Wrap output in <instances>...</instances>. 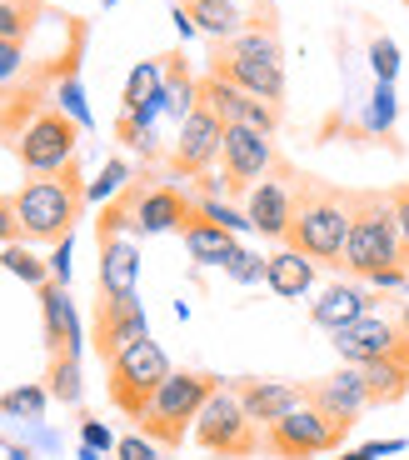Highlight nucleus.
<instances>
[{
	"label": "nucleus",
	"instance_id": "obj_1",
	"mask_svg": "<svg viewBox=\"0 0 409 460\" xmlns=\"http://www.w3.org/2000/svg\"><path fill=\"white\" fill-rule=\"evenodd\" d=\"M344 241H350V190H335V185L315 181V175H300L295 220H290L284 245L309 255L315 265H340Z\"/></svg>",
	"mask_w": 409,
	"mask_h": 460
},
{
	"label": "nucleus",
	"instance_id": "obj_2",
	"mask_svg": "<svg viewBox=\"0 0 409 460\" xmlns=\"http://www.w3.org/2000/svg\"><path fill=\"white\" fill-rule=\"evenodd\" d=\"M80 210H85V181L75 161L56 175H30L15 190V220L25 245H60L75 230Z\"/></svg>",
	"mask_w": 409,
	"mask_h": 460
},
{
	"label": "nucleus",
	"instance_id": "obj_3",
	"mask_svg": "<svg viewBox=\"0 0 409 460\" xmlns=\"http://www.w3.org/2000/svg\"><path fill=\"white\" fill-rule=\"evenodd\" d=\"M210 75L260 95L270 105H284V50L274 25H250L235 40H215L210 50Z\"/></svg>",
	"mask_w": 409,
	"mask_h": 460
},
{
	"label": "nucleus",
	"instance_id": "obj_4",
	"mask_svg": "<svg viewBox=\"0 0 409 460\" xmlns=\"http://www.w3.org/2000/svg\"><path fill=\"white\" fill-rule=\"evenodd\" d=\"M344 270L354 280H370L379 270L405 265L389 190H350V241H344Z\"/></svg>",
	"mask_w": 409,
	"mask_h": 460
},
{
	"label": "nucleus",
	"instance_id": "obj_5",
	"mask_svg": "<svg viewBox=\"0 0 409 460\" xmlns=\"http://www.w3.org/2000/svg\"><path fill=\"white\" fill-rule=\"evenodd\" d=\"M220 391V376H204V370H170V380L150 395V405L140 411V436H150L155 446L175 450L185 436L195 430L204 401Z\"/></svg>",
	"mask_w": 409,
	"mask_h": 460
},
{
	"label": "nucleus",
	"instance_id": "obj_6",
	"mask_svg": "<svg viewBox=\"0 0 409 460\" xmlns=\"http://www.w3.org/2000/svg\"><path fill=\"white\" fill-rule=\"evenodd\" d=\"M105 391H110V405L115 411H126L130 420H140V411L150 405V395L170 380V360H165V350H160L155 341H135V345H126L120 356L105 366Z\"/></svg>",
	"mask_w": 409,
	"mask_h": 460
},
{
	"label": "nucleus",
	"instance_id": "obj_7",
	"mask_svg": "<svg viewBox=\"0 0 409 460\" xmlns=\"http://www.w3.org/2000/svg\"><path fill=\"white\" fill-rule=\"evenodd\" d=\"M195 440H200L210 456H225V460H245V456H255V450L265 446L260 426L245 415L235 385H220V391L204 401L200 420H195Z\"/></svg>",
	"mask_w": 409,
	"mask_h": 460
},
{
	"label": "nucleus",
	"instance_id": "obj_8",
	"mask_svg": "<svg viewBox=\"0 0 409 460\" xmlns=\"http://www.w3.org/2000/svg\"><path fill=\"white\" fill-rule=\"evenodd\" d=\"M80 150V126L70 120L60 105H46L30 126L15 136V161H21L25 175H56L75 161Z\"/></svg>",
	"mask_w": 409,
	"mask_h": 460
},
{
	"label": "nucleus",
	"instance_id": "obj_9",
	"mask_svg": "<svg viewBox=\"0 0 409 460\" xmlns=\"http://www.w3.org/2000/svg\"><path fill=\"white\" fill-rule=\"evenodd\" d=\"M344 436L350 430L335 426L325 411H315V405H300V411H290L284 420H274V426H265V450L280 460H309V456H330V450L344 446Z\"/></svg>",
	"mask_w": 409,
	"mask_h": 460
},
{
	"label": "nucleus",
	"instance_id": "obj_10",
	"mask_svg": "<svg viewBox=\"0 0 409 460\" xmlns=\"http://www.w3.org/2000/svg\"><path fill=\"white\" fill-rule=\"evenodd\" d=\"M280 150H274V136L250 126H225V146H220V171H225L230 196H250V185H260L265 175L280 171Z\"/></svg>",
	"mask_w": 409,
	"mask_h": 460
},
{
	"label": "nucleus",
	"instance_id": "obj_11",
	"mask_svg": "<svg viewBox=\"0 0 409 460\" xmlns=\"http://www.w3.org/2000/svg\"><path fill=\"white\" fill-rule=\"evenodd\" d=\"M220 146H225V120H220L210 105H195V111L180 120V130H175L170 171L200 181V175L220 161Z\"/></svg>",
	"mask_w": 409,
	"mask_h": 460
},
{
	"label": "nucleus",
	"instance_id": "obj_12",
	"mask_svg": "<svg viewBox=\"0 0 409 460\" xmlns=\"http://www.w3.org/2000/svg\"><path fill=\"white\" fill-rule=\"evenodd\" d=\"M295 190H300V175L290 165H280L260 185H250V196H245L250 230H260L265 241H284L290 235V220H295Z\"/></svg>",
	"mask_w": 409,
	"mask_h": 460
},
{
	"label": "nucleus",
	"instance_id": "obj_13",
	"mask_svg": "<svg viewBox=\"0 0 409 460\" xmlns=\"http://www.w3.org/2000/svg\"><path fill=\"white\" fill-rule=\"evenodd\" d=\"M200 105H210L225 126H250V130H265V136L280 130V105L260 101V95H250V91H239V85L220 81V75H210V70L200 75Z\"/></svg>",
	"mask_w": 409,
	"mask_h": 460
},
{
	"label": "nucleus",
	"instance_id": "obj_14",
	"mask_svg": "<svg viewBox=\"0 0 409 460\" xmlns=\"http://www.w3.org/2000/svg\"><path fill=\"white\" fill-rule=\"evenodd\" d=\"M145 311H140V296H130V300H110V296H100V305H95V331H91V345H95V356L110 366L126 345H135V341H145Z\"/></svg>",
	"mask_w": 409,
	"mask_h": 460
},
{
	"label": "nucleus",
	"instance_id": "obj_15",
	"mask_svg": "<svg viewBox=\"0 0 409 460\" xmlns=\"http://www.w3.org/2000/svg\"><path fill=\"white\" fill-rule=\"evenodd\" d=\"M399 325L389 321V315H360L354 325H344V331H335V350H340V360L344 366H354V370H364V366H375V360H385V356H395L399 350Z\"/></svg>",
	"mask_w": 409,
	"mask_h": 460
},
{
	"label": "nucleus",
	"instance_id": "obj_16",
	"mask_svg": "<svg viewBox=\"0 0 409 460\" xmlns=\"http://www.w3.org/2000/svg\"><path fill=\"white\" fill-rule=\"evenodd\" d=\"M305 401L315 405V411L330 415L335 426L350 430L354 420L370 411V385H364V370L344 366V370H335V376L315 380V385H305Z\"/></svg>",
	"mask_w": 409,
	"mask_h": 460
},
{
	"label": "nucleus",
	"instance_id": "obj_17",
	"mask_svg": "<svg viewBox=\"0 0 409 460\" xmlns=\"http://www.w3.org/2000/svg\"><path fill=\"white\" fill-rule=\"evenodd\" d=\"M100 296H140V245L130 230H100Z\"/></svg>",
	"mask_w": 409,
	"mask_h": 460
},
{
	"label": "nucleus",
	"instance_id": "obj_18",
	"mask_svg": "<svg viewBox=\"0 0 409 460\" xmlns=\"http://www.w3.org/2000/svg\"><path fill=\"white\" fill-rule=\"evenodd\" d=\"M185 15L195 21V31H204L210 40H235V35H245L250 25H270L255 5H265V0H175Z\"/></svg>",
	"mask_w": 409,
	"mask_h": 460
},
{
	"label": "nucleus",
	"instance_id": "obj_19",
	"mask_svg": "<svg viewBox=\"0 0 409 460\" xmlns=\"http://www.w3.org/2000/svg\"><path fill=\"white\" fill-rule=\"evenodd\" d=\"M40 315H46V345L50 356H85V331H80L75 300L60 280L40 286Z\"/></svg>",
	"mask_w": 409,
	"mask_h": 460
},
{
	"label": "nucleus",
	"instance_id": "obj_20",
	"mask_svg": "<svg viewBox=\"0 0 409 460\" xmlns=\"http://www.w3.org/2000/svg\"><path fill=\"white\" fill-rule=\"evenodd\" d=\"M235 395H239L245 415H250L260 430L274 426V420H284L290 411H300V405H305V385H290V380H239Z\"/></svg>",
	"mask_w": 409,
	"mask_h": 460
},
{
	"label": "nucleus",
	"instance_id": "obj_21",
	"mask_svg": "<svg viewBox=\"0 0 409 460\" xmlns=\"http://www.w3.org/2000/svg\"><path fill=\"white\" fill-rule=\"evenodd\" d=\"M180 235H185V251H190V261H195V265H220V270H225V265L235 261L239 251H245L235 230L215 226V220H204L200 210H195V216L185 220Z\"/></svg>",
	"mask_w": 409,
	"mask_h": 460
},
{
	"label": "nucleus",
	"instance_id": "obj_22",
	"mask_svg": "<svg viewBox=\"0 0 409 460\" xmlns=\"http://www.w3.org/2000/svg\"><path fill=\"white\" fill-rule=\"evenodd\" d=\"M375 311V300H370V290L360 286V280H340V286H330L325 296L309 305V315H315V325L319 331H344V325H354L360 315H370Z\"/></svg>",
	"mask_w": 409,
	"mask_h": 460
},
{
	"label": "nucleus",
	"instance_id": "obj_23",
	"mask_svg": "<svg viewBox=\"0 0 409 460\" xmlns=\"http://www.w3.org/2000/svg\"><path fill=\"white\" fill-rule=\"evenodd\" d=\"M265 286H270L280 300H300V296H309V286H315V261L284 245V251L265 255Z\"/></svg>",
	"mask_w": 409,
	"mask_h": 460
},
{
	"label": "nucleus",
	"instance_id": "obj_24",
	"mask_svg": "<svg viewBox=\"0 0 409 460\" xmlns=\"http://www.w3.org/2000/svg\"><path fill=\"white\" fill-rule=\"evenodd\" d=\"M364 385H370V405H395L409 395V360L385 356L375 366H364Z\"/></svg>",
	"mask_w": 409,
	"mask_h": 460
},
{
	"label": "nucleus",
	"instance_id": "obj_25",
	"mask_svg": "<svg viewBox=\"0 0 409 460\" xmlns=\"http://www.w3.org/2000/svg\"><path fill=\"white\" fill-rule=\"evenodd\" d=\"M160 91H165V56L140 60V66L130 70V81H126V101H120V111H140V105L155 101Z\"/></svg>",
	"mask_w": 409,
	"mask_h": 460
},
{
	"label": "nucleus",
	"instance_id": "obj_26",
	"mask_svg": "<svg viewBox=\"0 0 409 460\" xmlns=\"http://www.w3.org/2000/svg\"><path fill=\"white\" fill-rule=\"evenodd\" d=\"M46 391H50V401H60V405H80V395H85V380H80V356H50Z\"/></svg>",
	"mask_w": 409,
	"mask_h": 460
},
{
	"label": "nucleus",
	"instance_id": "obj_27",
	"mask_svg": "<svg viewBox=\"0 0 409 460\" xmlns=\"http://www.w3.org/2000/svg\"><path fill=\"white\" fill-rule=\"evenodd\" d=\"M0 265H5V270H11L15 280H25V286H35V290H40V286L50 280V261H40V255H35L25 241L5 245V251H0Z\"/></svg>",
	"mask_w": 409,
	"mask_h": 460
},
{
	"label": "nucleus",
	"instance_id": "obj_28",
	"mask_svg": "<svg viewBox=\"0 0 409 460\" xmlns=\"http://www.w3.org/2000/svg\"><path fill=\"white\" fill-rule=\"evenodd\" d=\"M46 405H50L46 385H15V391L0 395V415H11V420H30V426L46 415Z\"/></svg>",
	"mask_w": 409,
	"mask_h": 460
},
{
	"label": "nucleus",
	"instance_id": "obj_29",
	"mask_svg": "<svg viewBox=\"0 0 409 460\" xmlns=\"http://www.w3.org/2000/svg\"><path fill=\"white\" fill-rule=\"evenodd\" d=\"M35 0H0V40H21L25 46V35L35 31Z\"/></svg>",
	"mask_w": 409,
	"mask_h": 460
},
{
	"label": "nucleus",
	"instance_id": "obj_30",
	"mask_svg": "<svg viewBox=\"0 0 409 460\" xmlns=\"http://www.w3.org/2000/svg\"><path fill=\"white\" fill-rule=\"evenodd\" d=\"M56 105L70 115V120H75L80 130L91 126V111H85V91H80V75H75V66H65V75L56 81Z\"/></svg>",
	"mask_w": 409,
	"mask_h": 460
},
{
	"label": "nucleus",
	"instance_id": "obj_31",
	"mask_svg": "<svg viewBox=\"0 0 409 460\" xmlns=\"http://www.w3.org/2000/svg\"><path fill=\"white\" fill-rule=\"evenodd\" d=\"M126 185H130V165H126V161H105V171L95 175L91 185H85V200H105V206H110V200L126 190Z\"/></svg>",
	"mask_w": 409,
	"mask_h": 460
},
{
	"label": "nucleus",
	"instance_id": "obj_32",
	"mask_svg": "<svg viewBox=\"0 0 409 460\" xmlns=\"http://www.w3.org/2000/svg\"><path fill=\"white\" fill-rule=\"evenodd\" d=\"M195 210H200L204 220H215V226H225V230H250V216H245V210H235L230 206L225 196H204V200H195Z\"/></svg>",
	"mask_w": 409,
	"mask_h": 460
},
{
	"label": "nucleus",
	"instance_id": "obj_33",
	"mask_svg": "<svg viewBox=\"0 0 409 460\" xmlns=\"http://www.w3.org/2000/svg\"><path fill=\"white\" fill-rule=\"evenodd\" d=\"M364 126L375 130V136H389L395 130V85L379 81L375 95H370V115H364Z\"/></svg>",
	"mask_w": 409,
	"mask_h": 460
},
{
	"label": "nucleus",
	"instance_id": "obj_34",
	"mask_svg": "<svg viewBox=\"0 0 409 460\" xmlns=\"http://www.w3.org/2000/svg\"><path fill=\"white\" fill-rule=\"evenodd\" d=\"M370 66H375V81L395 85V75H399V46L389 40V35H375V40H370Z\"/></svg>",
	"mask_w": 409,
	"mask_h": 460
},
{
	"label": "nucleus",
	"instance_id": "obj_35",
	"mask_svg": "<svg viewBox=\"0 0 409 460\" xmlns=\"http://www.w3.org/2000/svg\"><path fill=\"white\" fill-rule=\"evenodd\" d=\"M25 75V46L21 40H0V91Z\"/></svg>",
	"mask_w": 409,
	"mask_h": 460
},
{
	"label": "nucleus",
	"instance_id": "obj_36",
	"mask_svg": "<svg viewBox=\"0 0 409 460\" xmlns=\"http://www.w3.org/2000/svg\"><path fill=\"white\" fill-rule=\"evenodd\" d=\"M225 276H230V280H239V286H255V280H265V255L239 251L235 261L225 265Z\"/></svg>",
	"mask_w": 409,
	"mask_h": 460
},
{
	"label": "nucleus",
	"instance_id": "obj_37",
	"mask_svg": "<svg viewBox=\"0 0 409 460\" xmlns=\"http://www.w3.org/2000/svg\"><path fill=\"white\" fill-rule=\"evenodd\" d=\"M389 200H395V226H399V251H405V270H409V181L395 185L389 190Z\"/></svg>",
	"mask_w": 409,
	"mask_h": 460
},
{
	"label": "nucleus",
	"instance_id": "obj_38",
	"mask_svg": "<svg viewBox=\"0 0 409 460\" xmlns=\"http://www.w3.org/2000/svg\"><path fill=\"white\" fill-rule=\"evenodd\" d=\"M80 446H91V450H115L120 446V440L110 436V426H105V420H80Z\"/></svg>",
	"mask_w": 409,
	"mask_h": 460
},
{
	"label": "nucleus",
	"instance_id": "obj_39",
	"mask_svg": "<svg viewBox=\"0 0 409 460\" xmlns=\"http://www.w3.org/2000/svg\"><path fill=\"white\" fill-rule=\"evenodd\" d=\"M115 460H160V446L150 436H126L115 446Z\"/></svg>",
	"mask_w": 409,
	"mask_h": 460
},
{
	"label": "nucleus",
	"instance_id": "obj_40",
	"mask_svg": "<svg viewBox=\"0 0 409 460\" xmlns=\"http://www.w3.org/2000/svg\"><path fill=\"white\" fill-rule=\"evenodd\" d=\"M21 241V220H15V196H0V251Z\"/></svg>",
	"mask_w": 409,
	"mask_h": 460
},
{
	"label": "nucleus",
	"instance_id": "obj_41",
	"mask_svg": "<svg viewBox=\"0 0 409 460\" xmlns=\"http://www.w3.org/2000/svg\"><path fill=\"white\" fill-rule=\"evenodd\" d=\"M399 450H405V440H370L360 450H344L340 460H385V456H399Z\"/></svg>",
	"mask_w": 409,
	"mask_h": 460
},
{
	"label": "nucleus",
	"instance_id": "obj_42",
	"mask_svg": "<svg viewBox=\"0 0 409 460\" xmlns=\"http://www.w3.org/2000/svg\"><path fill=\"white\" fill-rule=\"evenodd\" d=\"M364 286H375V290H409V270H405V265H395V270H379V276H370Z\"/></svg>",
	"mask_w": 409,
	"mask_h": 460
},
{
	"label": "nucleus",
	"instance_id": "obj_43",
	"mask_svg": "<svg viewBox=\"0 0 409 460\" xmlns=\"http://www.w3.org/2000/svg\"><path fill=\"white\" fill-rule=\"evenodd\" d=\"M50 280H60V286H70V235L56 245V255H50Z\"/></svg>",
	"mask_w": 409,
	"mask_h": 460
},
{
	"label": "nucleus",
	"instance_id": "obj_44",
	"mask_svg": "<svg viewBox=\"0 0 409 460\" xmlns=\"http://www.w3.org/2000/svg\"><path fill=\"white\" fill-rule=\"evenodd\" d=\"M395 325H399V335L409 341V300H399V315H395Z\"/></svg>",
	"mask_w": 409,
	"mask_h": 460
},
{
	"label": "nucleus",
	"instance_id": "obj_45",
	"mask_svg": "<svg viewBox=\"0 0 409 460\" xmlns=\"http://www.w3.org/2000/svg\"><path fill=\"white\" fill-rule=\"evenodd\" d=\"M80 460H100V450H91V446H80Z\"/></svg>",
	"mask_w": 409,
	"mask_h": 460
},
{
	"label": "nucleus",
	"instance_id": "obj_46",
	"mask_svg": "<svg viewBox=\"0 0 409 460\" xmlns=\"http://www.w3.org/2000/svg\"><path fill=\"white\" fill-rule=\"evenodd\" d=\"M405 5H409V0H405Z\"/></svg>",
	"mask_w": 409,
	"mask_h": 460
}]
</instances>
